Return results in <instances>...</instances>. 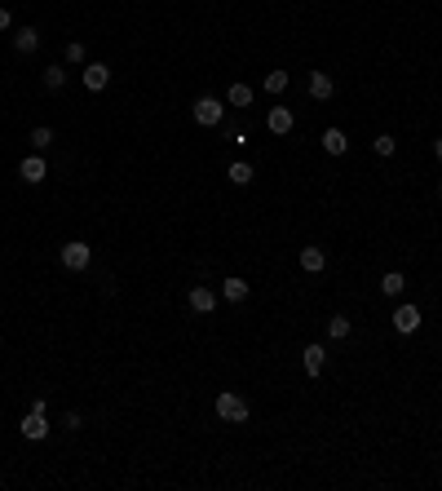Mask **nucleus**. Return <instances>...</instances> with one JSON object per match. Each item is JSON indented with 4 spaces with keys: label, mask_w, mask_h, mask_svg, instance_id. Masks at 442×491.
Listing matches in <instances>:
<instances>
[{
    "label": "nucleus",
    "mask_w": 442,
    "mask_h": 491,
    "mask_svg": "<svg viewBox=\"0 0 442 491\" xmlns=\"http://www.w3.org/2000/svg\"><path fill=\"white\" fill-rule=\"evenodd\" d=\"M288 89V71H270L266 76V93H283Z\"/></svg>",
    "instance_id": "obj_22"
},
{
    "label": "nucleus",
    "mask_w": 442,
    "mask_h": 491,
    "mask_svg": "<svg viewBox=\"0 0 442 491\" xmlns=\"http://www.w3.org/2000/svg\"><path fill=\"white\" fill-rule=\"evenodd\" d=\"M328 337H332V341H345V337H350V319H345V315H332V319H328Z\"/></svg>",
    "instance_id": "obj_18"
},
{
    "label": "nucleus",
    "mask_w": 442,
    "mask_h": 491,
    "mask_svg": "<svg viewBox=\"0 0 442 491\" xmlns=\"http://www.w3.org/2000/svg\"><path fill=\"white\" fill-rule=\"evenodd\" d=\"M217 416H221V421H230V425H244L248 416H253V407H248L244 394L221 390V394H217Z\"/></svg>",
    "instance_id": "obj_1"
},
{
    "label": "nucleus",
    "mask_w": 442,
    "mask_h": 491,
    "mask_svg": "<svg viewBox=\"0 0 442 491\" xmlns=\"http://www.w3.org/2000/svg\"><path fill=\"white\" fill-rule=\"evenodd\" d=\"M323 151L328 155H345V151H350V138H345L341 128H328V133H323Z\"/></svg>",
    "instance_id": "obj_15"
},
{
    "label": "nucleus",
    "mask_w": 442,
    "mask_h": 491,
    "mask_svg": "<svg viewBox=\"0 0 442 491\" xmlns=\"http://www.w3.org/2000/svg\"><path fill=\"white\" fill-rule=\"evenodd\" d=\"M190 111H195V124H204V128H212V124H221V98H212V93H204V98H195V106H190Z\"/></svg>",
    "instance_id": "obj_3"
},
{
    "label": "nucleus",
    "mask_w": 442,
    "mask_h": 491,
    "mask_svg": "<svg viewBox=\"0 0 442 491\" xmlns=\"http://www.w3.org/2000/svg\"><path fill=\"white\" fill-rule=\"evenodd\" d=\"M434 155H438V160H442V138H438V142H434Z\"/></svg>",
    "instance_id": "obj_26"
},
{
    "label": "nucleus",
    "mask_w": 442,
    "mask_h": 491,
    "mask_svg": "<svg viewBox=\"0 0 442 491\" xmlns=\"http://www.w3.org/2000/svg\"><path fill=\"white\" fill-rule=\"evenodd\" d=\"M226 102H230V106H253V89H248V85H230Z\"/></svg>",
    "instance_id": "obj_19"
},
{
    "label": "nucleus",
    "mask_w": 442,
    "mask_h": 491,
    "mask_svg": "<svg viewBox=\"0 0 442 491\" xmlns=\"http://www.w3.org/2000/svg\"><path fill=\"white\" fill-rule=\"evenodd\" d=\"M292 124H296V119H292V111H288V106H274V111L266 115V128H270V133H292Z\"/></svg>",
    "instance_id": "obj_10"
},
{
    "label": "nucleus",
    "mask_w": 442,
    "mask_h": 491,
    "mask_svg": "<svg viewBox=\"0 0 442 491\" xmlns=\"http://www.w3.org/2000/svg\"><path fill=\"white\" fill-rule=\"evenodd\" d=\"M85 58H89V49H85L80 40H71V44H67V63H85Z\"/></svg>",
    "instance_id": "obj_24"
},
{
    "label": "nucleus",
    "mask_w": 442,
    "mask_h": 491,
    "mask_svg": "<svg viewBox=\"0 0 442 491\" xmlns=\"http://www.w3.org/2000/svg\"><path fill=\"white\" fill-rule=\"evenodd\" d=\"M402 288H407V279H402V274H398V270H389V274H385V279H380V292H385V297H398Z\"/></svg>",
    "instance_id": "obj_17"
},
{
    "label": "nucleus",
    "mask_w": 442,
    "mask_h": 491,
    "mask_svg": "<svg viewBox=\"0 0 442 491\" xmlns=\"http://www.w3.org/2000/svg\"><path fill=\"white\" fill-rule=\"evenodd\" d=\"M49 142H53V128H49V124L31 128V147H35V151H44V147H49Z\"/></svg>",
    "instance_id": "obj_21"
},
{
    "label": "nucleus",
    "mask_w": 442,
    "mask_h": 491,
    "mask_svg": "<svg viewBox=\"0 0 442 491\" xmlns=\"http://www.w3.org/2000/svg\"><path fill=\"white\" fill-rule=\"evenodd\" d=\"M438 199H442V186H438Z\"/></svg>",
    "instance_id": "obj_27"
},
{
    "label": "nucleus",
    "mask_w": 442,
    "mask_h": 491,
    "mask_svg": "<svg viewBox=\"0 0 442 491\" xmlns=\"http://www.w3.org/2000/svg\"><path fill=\"white\" fill-rule=\"evenodd\" d=\"M14 27V14H9V9H0V31H9Z\"/></svg>",
    "instance_id": "obj_25"
},
{
    "label": "nucleus",
    "mask_w": 442,
    "mask_h": 491,
    "mask_svg": "<svg viewBox=\"0 0 442 491\" xmlns=\"http://www.w3.org/2000/svg\"><path fill=\"white\" fill-rule=\"evenodd\" d=\"M226 177H230V182H235V186H248V182H253V177H257V173H253V164H248V160H235V164H230V169H226Z\"/></svg>",
    "instance_id": "obj_16"
},
{
    "label": "nucleus",
    "mask_w": 442,
    "mask_h": 491,
    "mask_svg": "<svg viewBox=\"0 0 442 491\" xmlns=\"http://www.w3.org/2000/svg\"><path fill=\"white\" fill-rule=\"evenodd\" d=\"M323 266H328V253H323V248H314V244L301 248V270H305V274H318Z\"/></svg>",
    "instance_id": "obj_13"
},
{
    "label": "nucleus",
    "mask_w": 442,
    "mask_h": 491,
    "mask_svg": "<svg viewBox=\"0 0 442 491\" xmlns=\"http://www.w3.org/2000/svg\"><path fill=\"white\" fill-rule=\"evenodd\" d=\"M106 85H111V67H106V63H89V67H85V89L102 93Z\"/></svg>",
    "instance_id": "obj_8"
},
{
    "label": "nucleus",
    "mask_w": 442,
    "mask_h": 491,
    "mask_svg": "<svg viewBox=\"0 0 442 491\" xmlns=\"http://www.w3.org/2000/svg\"><path fill=\"white\" fill-rule=\"evenodd\" d=\"M372 147H376V155H393V151H398V142H393V133H380Z\"/></svg>",
    "instance_id": "obj_23"
},
{
    "label": "nucleus",
    "mask_w": 442,
    "mask_h": 491,
    "mask_svg": "<svg viewBox=\"0 0 442 491\" xmlns=\"http://www.w3.org/2000/svg\"><path fill=\"white\" fill-rule=\"evenodd\" d=\"M301 363H305V372L309 376H323V367H328V350H323V345H305V350H301Z\"/></svg>",
    "instance_id": "obj_6"
},
{
    "label": "nucleus",
    "mask_w": 442,
    "mask_h": 491,
    "mask_svg": "<svg viewBox=\"0 0 442 491\" xmlns=\"http://www.w3.org/2000/svg\"><path fill=\"white\" fill-rule=\"evenodd\" d=\"M49 434V416L44 412H27L22 416V438H44Z\"/></svg>",
    "instance_id": "obj_11"
},
{
    "label": "nucleus",
    "mask_w": 442,
    "mask_h": 491,
    "mask_svg": "<svg viewBox=\"0 0 442 491\" xmlns=\"http://www.w3.org/2000/svg\"><path fill=\"white\" fill-rule=\"evenodd\" d=\"M62 85H67V71H62V67H44V89L58 93Z\"/></svg>",
    "instance_id": "obj_20"
},
{
    "label": "nucleus",
    "mask_w": 442,
    "mask_h": 491,
    "mask_svg": "<svg viewBox=\"0 0 442 491\" xmlns=\"http://www.w3.org/2000/svg\"><path fill=\"white\" fill-rule=\"evenodd\" d=\"M14 49L18 53H35V49H40V31H35V27H18L14 31Z\"/></svg>",
    "instance_id": "obj_14"
},
{
    "label": "nucleus",
    "mask_w": 442,
    "mask_h": 491,
    "mask_svg": "<svg viewBox=\"0 0 442 491\" xmlns=\"http://www.w3.org/2000/svg\"><path fill=\"white\" fill-rule=\"evenodd\" d=\"M89 261H93V248L85 239H67L62 244V266L67 270H89Z\"/></svg>",
    "instance_id": "obj_2"
},
{
    "label": "nucleus",
    "mask_w": 442,
    "mask_h": 491,
    "mask_svg": "<svg viewBox=\"0 0 442 491\" xmlns=\"http://www.w3.org/2000/svg\"><path fill=\"white\" fill-rule=\"evenodd\" d=\"M186 306L195 310V315H212V310H217V292L204 288V283H195V288H190V297H186Z\"/></svg>",
    "instance_id": "obj_5"
},
{
    "label": "nucleus",
    "mask_w": 442,
    "mask_h": 491,
    "mask_svg": "<svg viewBox=\"0 0 442 491\" xmlns=\"http://www.w3.org/2000/svg\"><path fill=\"white\" fill-rule=\"evenodd\" d=\"M332 93H337V85H332L328 71H309V98H314V102H328Z\"/></svg>",
    "instance_id": "obj_7"
},
{
    "label": "nucleus",
    "mask_w": 442,
    "mask_h": 491,
    "mask_svg": "<svg viewBox=\"0 0 442 491\" xmlns=\"http://www.w3.org/2000/svg\"><path fill=\"white\" fill-rule=\"evenodd\" d=\"M248 292H253V288H248V283L244 279H239V274H230V279H221V297H226V301H248Z\"/></svg>",
    "instance_id": "obj_12"
},
{
    "label": "nucleus",
    "mask_w": 442,
    "mask_h": 491,
    "mask_svg": "<svg viewBox=\"0 0 442 491\" xmlns=\"http://www.w3.org/2000/svg\"><path fill=\"white\" fill-rule=\"evenodd\" d=\"M18 177H22L27 186H40L44 177H49V169H44V155H27V160L18 164Z\"/></svg>",
    "instance_id": "obj_4"
},
{
    "label": "nucleus",
    "mask_w": 442,
    "mask_h": 491,
    "mask_svg": "<svg viewBox=\"0 0 442 491\" xmlns=\"http://www.w3.org/2000/svg\"><path fill=\"white\" fill-rule=\"evenodd\" d=\"M393 328H398L402 337L416 332V328H420V310H416V306H398V310H393Z\"/></svg>",
    "instance_id": "obj_9"
}]
</instances>
